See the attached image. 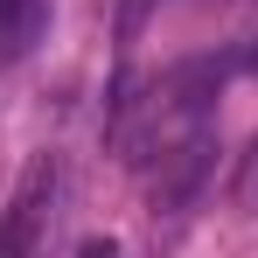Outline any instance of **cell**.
<instances>
[{"label":"cell","mask_w":258,"mask_h":258,"mask_svg":"<svg viewBox=\"0 0 258 258\" xmlns=\"http://www.w3.org/2000/svg\"><path fill=\"white\" fill-rule=\"evenodd\" d=\"M42 0H0V63H14V56H28V42L42 35Z\"/></svg>","instance_id":"6da1fadb"},{"label":"cell","mask_w":258,"mask_h":258,"mask_svg":"<svg viewBox=\"0 0 258 258\" xmlns=\"http://www.w3.org/2000/svg\"><path fill=\"white\" fill-rule=\"evenodd\" d=\"M0 258H35V230L7 216V223H0Z\"/></svg>","instance_id":"7a4b0ae2"},{"label":"cell","mask_w":258,"mask_h":258,"mask_svg":"<svg viewBox=\"0 0 258 258\" xmlns=\"http://www.w3.org/2000/svg\"><path fill=\"white\" fill-rule=\"evenodd\" d=\"M77 258H119V244L112 237H91V244H77Z\"/></svg>","instance_id":"3957f363"},{"label":"cell","mask_w":258,"mask_h":258,"mask_svg":"<svg viewBox=\"0 0 258 258\" xmlns=\"http://www.w3.org/2000/svg\"><path fill=\"white\" fill-rule=\"evenodd\" d=\"M244 70H251V77H258V42H251V56H244Z\"/></svg>","instance_id":"277c9868"}]
</instances>
